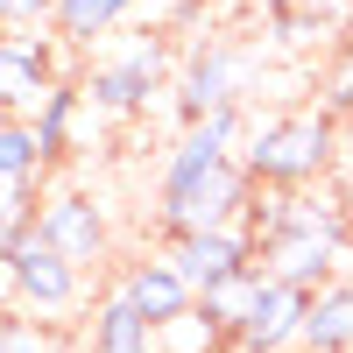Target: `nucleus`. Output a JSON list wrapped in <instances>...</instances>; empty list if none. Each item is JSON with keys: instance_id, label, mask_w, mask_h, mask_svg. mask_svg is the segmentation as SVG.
<instances>
[{"instance_id": "obj_6", "label": "nucleus", "mask_w": 353, "mask_h": 353, "mask_svg": "<svg viewBox=\"0 0 353 353\" xmlns=\"http://www.w3.org/2000/svg\"><path fill=\"white\" fill-rule=\"evenodd\" d=\"M36 233H43V248H57L71 261V269L85 276H99L106 269V254H113V226H106V205L92 191H50L43 198V212H36Z\"/></svg>"}, {"instance_id": "obj_3", "label": "nucleus", "mask_w": 353, "mask_h": 353, "mask_svg": "<svg viewBox=\"0 0 353 353\" xmlns=\"http://www.w3.org/2000/svg\"><path fill=\"white\" fill-rule=\"evenodd\" d=\"M241 149H248V113H241V106H226V113H212V121L184 128V141L163 156V176H156V212L184 205L198 184H212L219 170H233V163H241Z\"/></svg>"}, {"instance_id": "obj_13", "label": "nucleus", "mask_w": 353, "mask_h": 353, "mask_svg": "<svg viewBox=\"0 0 353 353\" xmlns=\"http://www.w3.org/2000/svg\"><path fill=\"white\" fill-rule=\"evenodd\" d=\"M297 353H353V276L325 283L311 297V318H304V346Z\"/></svg>"}, {"instance_id": "obj_2", "label": "nucleus", "mask_w": 353, "mask_h": 353, "mask_svg": "<svg viewBox=\"0 0 353 353\" xmlns=\"http://www.w3.org/2000/svg\"><path fill=\"white\" fill-rule=\"evenodd\" d=\"M241 170L254 176V191H311L339 170V121L325 106H290V113H269L248 149H241Z\"/></svg>"}, {"instance_id": "obj_23", "label": "nucleus", "mask_w": 353, "mask_h": 353, "mask_svg": "<svg viewBox=\"0 0 353 353\" xmlns=\"http://www.w3.org/2000/svg\"><path fill=\"white\" fill-rule=\"evenodd\" d=\"M339 71H346V78H353V28H346V57H339Z\"/></svg>"}, {"instance_id": "obj_12", "label": "nucleus", "mask_w": 353, "mask_h": 353, "mask_svg": "<svg viewBox=\"0 0 353 353\" xmlns=\"http://www.w3.org/2000/svg\"><path fill=\"white\" fill-rule=\"evenodd\" d=\"M113 283H121L128 297L141 304V318H149L156 332L176 325L184 311H198V290L176 276V261H170V254H134V261H121V276H113Z\"/></svg>"}, {"instance_id": "obj_9", "label": "nucleus", "mask_w": 353, "mask_h": 353, "mask_svg": "<svg viewBox=\"0 0 353 353\" xmlns=\"http://www.w3.org/2000/svg\"><path fill=\"white\" fill-rule=\"evenodd\" d=\"M304 318H311V290L261 276L241 332H233V353H297L304 346Z\"/></svg>"}, {"instance_id": "obj_24", "label": "nucleus", "mask_w": 353, "mask_h": 353, "mask_svg": "<svg viewBox=\"0 0 353 353\" xmlns=\"http://www.w3.org/2000/svg\"><path fill=\"white\" fill-rule=\"evenodd\" d=\"M57 353H85V346H78V332H64V339H57Z\"/></svg>"}, {"instance_id": "obj_4", "label": "nucleus", "mask_w": 353, "mask_h": 353, "mask_svg": "<svg viewBox=\"0 0 353 353\" xmlns=\"http://www.w3.org/2000/svg\"><path fill=\"white\" fill-rule=\"evenodd\" d=\"M0 283H8L14 311H28V318H64V311L85 304V269H71L57 248H43L36 226L8 241V276Z\"/></svg>"}, {"instance_id": "obj_15", "label": "nucleus", "mask_w": 353, "mask_h": 353, "mask_svg": "<svg viewBox=\"0 0 353 353\" xmlns=\"http://www.w3.org/2000/svg\"><path fill=\"white\" fill-rule=\"evenodd\" d=\"M78 113H85V92H78V85L64 78V85H57V92L36 106V141H43V163L57 170V163H64L71 156V134H78Z\"/></svg>"}, {"instance_id": "obj_8", "label": "nucleus", "mask_w": 353, "mask_h": 353, "mask_svg": "<svg viewBox=\"0 0 353 353\" xmlns=\"http://www.w3.org/2000/svg\"><path fill=\"white\" fill-rule=\"evenodd\" d=\"M241 78H248V64H241V50H233V43L191 50L184 71H176V85H170V92H176V121L198 128V121H212V113L241 106Z\"/></svg>"}, {"instance_id": "obj_22", "label": "nucleus", "mask_w": 353, "mask_h": 353, "mask_svg": "<svg viewBox=\"0 0 353 353\" xmlns=\"http://www.w3.org/2000/svg\"><path fill=\"white\" fill-rule=\"evenodd\" d=\"M269 8H297V14H325L332 0H269Z\"/></svg>"}, {"instance_id": "obj_21", "label": "nucleus", "mask_w": 353, "mask_h": 353, "mask_svg": "<svg viewBox=\"0 0 353 353\" xmlns=\"http://www.w3.org/2000/svg\"><path fill=\"white\" fill-rule=\"evenodd\" d=\"M57 21V0H0V28H36Z\"/></svg>"}, {"instance_id": "obj_7", "label": "nucleus", "mask_w": 353, "mask_h": 353, "mask_svg": "<svg viewBox=\"0 0 353 353\" xmlns=\"http://www.w3.org/2000/svg\"><path fill=\"white\" fill-rule=\"evenodd\" d=\"M57 43L28 36V28H8L0 36V121H36V106L57 92Z\"/></svg>"}, {"instance_id": "obj_14", "label": "nucleus", "mask_w": 353, "mask_h": 353, "mask_svg": "<svg viewBox=\"0 0 353 353\" xmlns=\"http://www.w3.org/2000/svg\"><path fill=\"white\" fill-rule=\"evenodd\" d=\"M141 8V0H57V43H71V50H85V43H99L106 28H121L128 14Z\"/></svg>"}, {"instance_id": "obj_20", "label": "nucleus", "mask_w": 353, "mask_h": 353, "mask_svg": "<svg viewBox=\"0 0 353 353\" xmlns=\"http://www.w3.org/2000/svg\"><path fill=\"white\" fill-rule=\"evenodd\" d=\"M57 332L50 318H28V311H0V353H57Z\"/></svg>"}, {"instance_id": "obj_18", "label": "nucleus", "mask_w": 353, "mask_h": 353, "mask_svg": "<svg viewBox=\"0 0 353 353\" xmlns=\"http://www.w3.org/2000/svg\"><path fill=\"white\" fill-rule=\"evenodd\" d=\"M254 290H261V269H248V276H233V283H219V290H205V297H198V311L212 318V325H226V332H241V318H248V304H254Z\"/></svg>"}, {"instance_id": "obj_16", "label": "nucleus", "mask_w": 353, "mask_h": 353, "mask_svg": "<svg viewBox=\"0 0 353 353\" xmlns=\"http://www.w3.org/2000/svg\"><path fill=\"white\" fill-rule=\"evenodd\" d=\"M43 176H0V233H8V241H14V233H28V226H36V212H43Z\"/></svg>"}, {"instance_id": "obj_19", "label": "nucleus", "mask_w": 353, "mask_h": 353, "mask_svg": "<svg viewBox=\"0 0 353 353\" xmlns=\"http://www.w3.org/2000/svg\"><path fill=\"white\" fill-rule=\"evenodd\" d=\"M43 141L36 121H0V176H43Z\"/></svg>"}, {"instance_id": "obj_17", "label": "nucleus", "mask_w": 353, "mask_h": 353, "mask_svg": "<svg viewBox=\"0 0 353 353\" xmlns=\"http://www.w3.org/2000/svg\"><path fill=\"white\" fill-rule=\"evenodd\" d=\"M163 353H233V332L212 325L205 311H184L176 325H163Z\"/></svg>"}, {"instance_id": "obj_25", "label": "nucleus", "mask_w": 353, "mask_h": 353, "mask_svg": "<svg viewBox=\"0 0 353 353\" xmlns=\"http://www.w3.org/2000/svg\"><path fill=\"white\" fill-rule=\"evenodd\" d=\"M346 198H353V176H346Z\"/></svg>"}, {"instance_id": "obj_27", "label": "nucleus", "mask_w": 353, "mask_h": 353, "mask_svg": "<svg viewBox=\"0 0 353 353\" xmlns=\"http://www.w3.org/2000/svg\"><path fill=\"white\" fill-rule=\"evenodd\" d=\"M346 276H353V269H346Z\"/></svg>"}, {"instance_id": "obj_5", "label": "nucleus", "mask_w": 353, "mask_h": 353, "mask_svg": "<svg viewBox=\"0 0 353 353\" xmlns=\"http://www.w3.org/2000/svg\"><path fill=\"white\" fill-rule=\"evenodd\" d=\"M163 78H170V43L149 36V43H134L128 57H113V64H92L78 78V92L92 113H113V121H134V113H149V99L163 92Z\"/></svg>"}, {"instance_id": "obj_10", "label": "nucleus", "mask_w": 353, "mask_h": 353, "mask_svg": "<svg viewBox=\"0 0 353 353\" xmlns=\"http://www.w3.org/2000/svg\"><path fill=\"white\" fill-rule=\"evenodd\" d=\"M163 254L176 261V276H184L198 297L219 290V283H233V276H248V269H261L248 226H233V233H176V241H163Z\"/></svg>"}, {"instance_id": "obj_1", "label": "nucleus", "mask_w": 353, "mask_h": 353, "mask_svg": "<svg viewBox=\"0 0 353 353\" xmlns=\"http://www.w3.org/2000/svg\"><path fill=\"white\" fill-rule=\"evenodd\" d=\"M248 233H254V254H261V276L276 283H297V290H325L339 283L353 261V198L346 191H261L254 212H248Z\"/></svg>"}, {"instance_id": "obj_26", "label": "nucleus", "mask_w": 353, "mask_h": 353, "mask_svg": "<svg viewBox=\"0 0 353 353\" xmlns=\"http://www.w3.org/2000/svg\"><path fill=\"white\" fill-rule=\"evenodd\" d=\"M346 8H353V0H346Z\"/></svg>"}, {"instance_id": "obj_11", "label": "nucleus", "mask_w": 353, "mask_h": 353, "mask_svg": "<svg viewBox=\"0 0 353 353\" xmlns=\"http://www.w3.org/2000/svg\"><path fill=\"white\" fill-rule=\"evenodd\" d=\"M78 346L85 353H163V332L141 318V304L121 283H106L92 297V311H85V325H78Z\"/></svg>"}]
</instances>
